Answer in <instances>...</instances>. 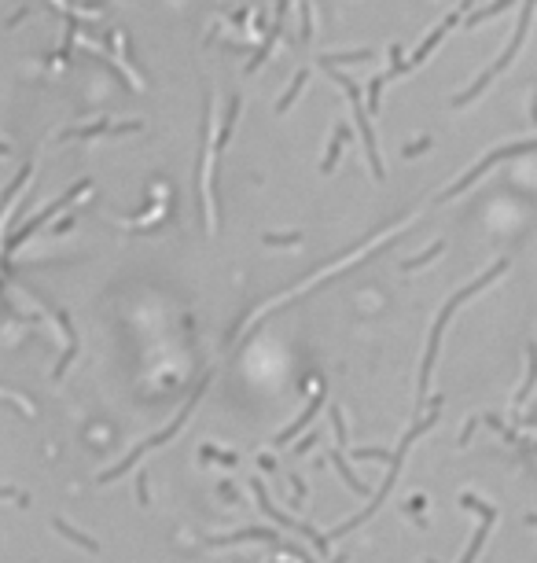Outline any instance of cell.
Returning <instances> with one entry per match:
<instances>
[{"label": "cell", "mask_w": 537, "mask_h": 563, "mask_svg": "<svg viewBox=\"0 0 537 563\" xmlns=\"http://www.w3.org/2000/svg\"><path fill=\"white\" fill-rule=\"evenodd\" d=\"M254 497H258V505H262V512H265L269 519H276L280 526H291V530H298V534H305L309 541H313V549H317V552H328V545H331V534H317V530L309 526V523H295V519H287L284 512H276V508H272V501L265 497V490H262V482H254Z\"/></svg>", "instance_id": "obj_1"}, {"label": "cell", "mask_w": 537, "mask_h": 563, "mask_svg": "<svg viewBox=\"0 0 537 563\" xmlns=\"http://www.w3.org/2000/svg\"><path fill=\"white\" fill-rule=\"evenodd\" d=\"M272 541V545H284V538H280V530H265V526H247V530H236V534H225V538H210L206 545H236V541Z\"/></svg>", "instance_id": "obj_2"}, {"label": "cell", "mask_w": 537, "mask_h": 563, "mask_svg": "<svg viewBox=\"0 0 537 563\" xmlns=\"http://www.w3.org/2000/svg\"><path fill=\"white\" fill-rule=\"evenodd\" d=\"M52 530H59L63 538H70L74 545H81V549H89V552H100V545H96V541H92L89 534H81V530H74L70 523H63V519H56V523H52Z\"/></svg>", "instance_id": "obj_3"}, {"label": "cell", "mask_w": 537, "mask_h": 563, "mask_svg": "<svg viewBox=\"0 0 537 563\" xmlns=\"http://www.w3.org/2000/svg\"><path fill=\"white\" fill-rule=\"evenodd\" d=\"M490 526H493V516H482V526H479V534H475V541H471V549L464 552V559H460V563H471V559L479 556V549H482L486 534H490Z\"/></svg>", "instance_id": "obj_4"}, {"label": "cell", "mask_w": 537, "mask_h": 563, "mask_svg": "<svg viewBox=\"0 0 537 563\" xmlns=\"http://www.w3.org/2000/svg\"><path fill=\"white\" fill-rule=\"evenodd\" d=\"M335 468H339V475L346 479V486H350V490H357V493H368V486H365V482L357 479V475H350V468L343 464V457H339V453H335Z\"/></svg>", "instance_id": "obj_5"}, {"label": "cell", "mask_w": 537, "mask_h": 563, "mask_svg": "<svg viewBox=\"0 0 537 563\" xmlns=\"http://www.w3.org/2000/svg\"><path fill=\"white\" fill-rule=\"evenodd\" d=\"M335 563H346V559H343V556H339V559H335Z\"/></svg>", "instance_id": "obj_6"}]
</instances>
